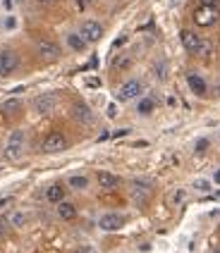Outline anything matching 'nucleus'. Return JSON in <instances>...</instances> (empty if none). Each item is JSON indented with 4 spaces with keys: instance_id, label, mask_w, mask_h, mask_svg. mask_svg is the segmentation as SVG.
<instances>
[{
    "instance_id": "1",
    "label": "nucleus",
    "mask_w": 220,
    "mask_h": 253,
    "mask_svg": "<svg viewBox=\"0 0 220 253\" xmlns=\"http://www.w3.org/2000/svg\"><path fill=\"white\" fill-rule=\"evenodd\" d=\"M194 22L199 27H213L218 22V7L216 5H199L194 10Z\"/></svg>"
},
{
    "instance_id": "2",
    "label": "nucleus",
    "mask_w": 220,
    "mask_h": 253,
    "mask_svg": "<svg viewBox=\"0 0 220 253\" xmlns=\"http://www.w3.org/2000/svg\"><path fill=\"white\" fill-rule=\"evenodd\" d=\"M24 153V131H12L10 134V139H7V146H5V155L10 158V160H19Z\"/></svg>"
},
{
    "instance_id": "3",
    "label": "nucleus",
    "mask_w": 220,
    "mask_h": 253,
    "mask_svg": "<svg viewBox=\"0 0 220 253\" xmlns=\"http://www.w3.org/2000/svg\"><path fill=\"white\" fill-rule=\"evenodd\" d=\"M17 65H19V57L14 50H10V48L0 50V77H10L17 70Z\"/></svg>"
},
{
    "instance_id": "4",
    "label": "nucleus",
    "mask_w": 220,
    "mask_h": 253,
    "mask_svg": "<svg viewBox=\"0 0 220 253\" xmlns=\"http://www.w3.org/2000/svg\"><path fill=\"white\" fill-rule=\"evenodd\" d=\"M67 148V139H65V134H60V131H51L46 139H43V151L46 153H60V151H65Z\"/></svg>"
},
{
    "instance_id": "5",
    "label": "nucleus",
    "mask_w": 220,
    "mask_h": 253,
    "mask_svg": "<svg viewBox=\"0 0 220 253\" xmlns=\"http://www.w3.org/2000/svg\"><path fill=\"white\" fill-rule=\"evenodd\" d=\"M36 55L41 57V60H46V62H55L60 57V48H57V43L41 39V41L36 43Z\"/></svg>"
},
{
    "instance_id": "6",
    "label": "nucleus",
    "mask_w": 220,
    "mask_h": 253,
    "mask_svg": "<svg viewBox=\"0 0 220 253\" xmlns=\"http://www.w3.org/2000/svg\"><path fill=\"white\" fill-rule=\"evenodd\" d=\"M79 34L84 36L86 43H96V41H101V36H103V27H101L98 22H94V19H86L82 24V29H79Z\"/></svg>"
},
{
    "instance_id": "7",
    "label": "nucleus",
    "mask_w": 220,
    "mask_h": 253,
    "mask_svg": "<svg viewBox=\"0 0 220 253\" xmlns=\"http://www.w3.org/2000/svg\"><path fill=\"white\" fill-rule=\"evenodd\" d=\"M141 91H144V84L139 82V79H129V82H124L122 88H120V100H134L141 96Z\"/></svg>"
},
{
    "instance_id": "8",
    "label": "nucleus",
    "mask_w": 220,
    "mask_h": 253,
    "mask_svg": "<svg viewBox=\"0 0 220 253\" xmlns=\"http://www.w3.org/2000/svg\"><path fill=\"white\" fill-rule=\"evenodd\" d=\"M179 41H182V45H184V50H189V53H196L199 45H201L199 34L192 31V29H182V31H179Z\"/></svg>"
},
{
    "instance_id": "9",
    "label": "nucleus",
    "mask_w": 220,
    "mask_h": 253,
    "mask_svg": "<svg viewBox=\"0 0 220 253\" xmlns=\"http://www.w3.org/2000/svg\"><path fill=\"white\" fill-rule=\"evenodd\" d=\"M124 225V217L122 215H115V212H108V215H103L101 220H98V227L103 229V232H115V229H122Z\"/></svg>"
},
{
    "instance_id": "10",
    "label": "nucleus",
    "mask_w": 220,
    "mask_h": 253,
    "mask_svg": "<svg viewBox=\"0 0 220 253\" xmlns=\"http://www.w3.org/2000/svg\"><path fill=\"white\" fill-rule=\"evenodd\" d=\"M149 196H151V184L149 182H132V198L137 201L139 206H144L146 201H149Z\"/></svg>"
},
{
    "instance_id": "11",
    "label": "nucleus",
    "mask_w": 220,
    "mask_h": 253,
    "mask_svg": "<svg viewBox=\"0 0 220 253\" xmlns=\"http://www.w3.org/2000/svg\"><path fill=\"white\" fill-rule=\"evenodd\" d=\"M72 117L77 122H82V125H91L94 122V113H91V108L86 103H74L72 105Z\"/></svg>"
},
{
    "instance_id": "12",
    "label": "nucleus",
    "mask_w": 220,
    "mask_h": 253,
    "mask_svg": "<svg viewBox=\"0 0 220 253\" xmlns=\"http://www.w3.org/2000/svg\"><path fill=\"white\" fill-rule=\"evenodd\" d=\"M55 105H57V98H55L53 93H43V96H36V98H34L36 113H51Z\"/></svg>"
},
{
    "instance_id": "13",
    "label": "nucleus",
    "mask_w": 220,
    "mask_h": 253,
    "mask_svg": "<svg viewBox=\"0 0 220 253\" xmlns=\"http://www.w3.org/2000/svg\"><path fill=\"white\" fill-rule=\"evenodd\" d=\"M96 182H98V186H101V189L110 191V189H117L120 179H117L115 174H110V172H98V174H96Z\"/></svg>"
},
{
    "instance_id": "14",
    "label": "nucleus",
    "mask_w": 220,
    "mask_h": 253,
    "mask_svg": "<svg viewBox=\"0 0 220 253\" xmlns=\"http://www.w3.org/2000/svg\"><path fill=\"white\" fill-rule=\"evenodd\" d=\"M187 84L192 88V93H196V96H206V82H204V77L189 74V77H187Z\"/></svg>"
},
{
    "instance_id": "15",
    "label": "nucleus",
    "mask_w": 220,
    "mask_h": 253,
    "mask_svg": "<svg viewBox=\"0 0 220 253\" xmlns=\"http://www.w3.org/2000/svg\"><path fill=\"white\" fill-rule=\"evenodd\" d=\"M57 215H60V220L69 222V220L77 217V208H74L72 203H67V201H60V203H57Z\"/></svg>"
},
{
    "instance_id": "16",
    "label": "nucleus",
    "mask_w": 220,
    "mask_h": 253,
    "mask_svg": "<svg viewBox=\"0 0 220 253\" xmlns=\"http://www.w3.org/2000/svg\"><path fill=\"white\" fill-rule=\"evenodd\" d=\"M46 198H48L51 203H60V201H65V186H62V184H53V186H48Z\"/></svg>"
},
{
    "instance_id": "17",
    "label": "nucleus",
    "mask_w": 220,
    "mask_h": 253,
    "mask_svg": "<svg viewBox=\"0 0 220 253\" xmlns=\"http://www.w3.org/2000/svg\"><path fill=\"white\" fill-rule=\"evenodd\" d=\"M67 45L72 48V50L82 53L84 48H86V41H84V36L79 34V31H72V34H67Z\"/></svg>"
},
{
    "instance_id": "18",
    "label": "nucleus",
    "mask_w": 220,
    "mask_h": 253,
    "mask_svg": "<svg viewBox=\"0 0 220 253\" xmlns=\"http://www.w3.org/2000/svg\"><path fill=\"white\" fill-rule=\"evenodd\" d=\"M0 110H2L5 117H10V120H12V117H17V115L22 113V103H19V100H7V103H2V105H0Z\"/></svg>"
},
{
    "instance_id": "19",
    "label": "nucleus",
    "mask_w": 220,
    "mask_h": 253,
    "mask_svg": "<svg viewBox=\"0 0 220 253\" xmlns=\"http://www.w3.org/2000/svg\"><path fill=\"white\" fill-rule=\"evenodd\" d=\"M153 108H156V100L153 98H141L139 100V105H137V113L139 115H151Z\"/></svg>"
},
{
    "instance_id": "20",
    "label": "nucleus",
    "mask_w": 220,
    "mask_h": 253,
    "mask_svg": "<svg viewBox=\"0 0 220 253\" xmlns=\"http://www.w3.org/2000/svg\"><path fill=\"white\" fill-rule=\"evenodd\" d=\"M69 186L77 189V191H84V189L89 186V179H86V177H69Z\"/></svg>"
},
{
    "instance_id": "21",
    "label": "nucleus",
    "mask_w": 220,
    "mask_h": 253,
    "mask_svg": "<svg viewBox=\"0 0 220 253\" xmlns=\"http://www.w3.org/2000/svg\"><path fill=\"white\" fill-rule=\"evenodd\" d=\"M196 55H201V57H208V55H211V43H208V41H201L199 50H196Z\"/></svg>"
},
{
    "instance_id": "22",
    "label": "nucleus",
    "mask_w": 220,
    "mask_h": 253,
    "mask_svg": "<svg viewBox=\"0 0 220 253\" xmlns=\"http://www.w3.org/2000/svg\"><path fill=\"white\" fill-rule=\"evenodd\" d=\"M129 62H132V60H129L127 55H124V57H117V60L112 62V67H115V70H120V67H129Z\"/></svg>"
},
{
    "instance_id": "23",
    "label": "nucleus",
    "mask_w": 220,
    "mask_h": 253,
    "mask_svg": "<svg viewBox=\"0 0 220 253\" xmlns=\"http://www.w3.org/2000/svg\"><path fill=\"white\" fill-rule=\"evenodd\" d=\"M194 189H196V191H208L211 184H208L206 179H196V182H194Z\"/></svg>"
},
{
    "instance_id": "24",
    "label": "nucleus",
    "mask_w": 220,
    "mask_h": 253,
    "mask_svg": "<svg viewBox=\"0 0 220 253\" xmlns=\"http://www.w3.org/2000/svg\"><path fill=\"white\" fill-rule=\"evenodd\" d=\"M12 225L14 227H22V225H24V212H14V215H12Z\"/></svg>"
},
{
    "instance_id": "25",
    "label": "nucleus",
    "mask_w": 220,
    "mask_h": 253,
    "mask_svg": "<svg viewBox=\"0 0 220 253\" xmlns=\"http://www.w3.org/2000/svg\"><path fill=\"white\" fill-rule=\"evenodd\" d=\"M84 84L89 86V88H98V86H101V79H98V77H89Z\"/></svg>"
},
{
    "instance_id": "26",
    "label": "nucleus",
    "mask_w": 220,
    "mask_h": 253,
    "mask_svg": "<svg viewBox=\"0 0 220 253\" xmlns=\"http://www.w3.org/2000/svg\"><path fill=\"white\" fill-rule=\"evenodd\" d=\"M208 148V141L206 139H201V141H196V153H204Z\"/></svg>"
},
{
    "instance_id": "27",
    "label": "nucleus",
    "mask_w": 220,
    "mask_h": 253,
    "mask_svg": "<svg viewBox=\"0 0 220 253\" xmlns=\"http://www.w3.org/2000/svg\"><path fill=\"white\" fill-rule=\"evenodd\" d=\"M5 234H7V220H2V217H0V239H2Z\"/></svg>"
},
{
    "instance_id": "28",
    "label": "nucleus",
    "mask_w": 220,
    "mask_h": 253,
    "mask_svg": "<svg viewBox=\"0 0 220 253\" xmlns=\"http://www.w3.org/2000/svg\"><path fill=\"white\" fill-rule=\"evenodd\" d=\"M115 115H117V105H115V103H110L108 105V117H115Z\"/></svg>"
},
{
    "instance_id": "29",
    "label": "nucleus",
    "mask_w": 220,
    "mask_h": 253,
    "mask_svg": "<svg viewBox=\"0 0 220 253\" xmlns=\"http://www.w3.org/2000/svg\"><path fill=\"white\" fill-rule=\"evenodd\" d=\"M218 2L220 0H199V5H216V7H218Z\"/></svg>"
},
{
    "instance_id": "30",
    "label": "nucleus",
    "mask_w": 220,
    "mask_h": 253,
    "mask_svg": "<svg viewBox=\"0 0 220 253\" xmlns=\"http://www.w3.org/2000/svg\"><path fill=\"white\" fill-rule=\"evenodd\" d=\"M146 146H149L146 141H134V148H146Z\"/></svg>"
},
{
    "instance_id": "31",
    "label": "nucleus",
    "mask_w": 220,
    "mask_h": 253,
    "mask_svg": "<svg viewBox=\"0 0 220 253\" xmlns=\"http://www.w3.org/2000/svg\"><path fill=\"white\" fill-rule=\"evenodd\" d=\"M10 201H12V198H0V208H2V206H7Z\"/></svg>"
},
{
    "instance_id": "32",
    "label": "nucleus",
    "mask_w": 220,
    "mask_h": 253,
    "mask_svg": "<svg viewBox=\"0 0 220 253\" xmlns=\"http://www.w3.org/2000/svg\"><path fill=\"white\" fill-rule=\"evenodd\" d=\"M216 184H220V169L216 172Z\"/></svg>"
},
{
    "instance_id": "33",
    "label": "nucleus",
    "mask_w": 220,
    "mask_h": 253,
    "mask_svg": "<svg viewBox=\"0 0 220 253\" xmlns=\"http://www.w3.org/2000/svg\"><path fill=\"white\" fill-rule=\"evenodd\" d=\"M41 2H51V0H41Z\"/></svg>"
},
{
    "instance_id": "34",
    "label": "nucleus",
    "mask_w": 220,
    "mask_h": 253,
    "mask_svg": "<svg viewBox=\"0 0 220 253\" xmlns=\"http://www.w3.org/2000/svg\"><path fill=\"white\" fill-rule=\"evenodd\" d=\"M218 232H220V225H218Z\"/></svg>"
},
{
    "instance_id": "35",
    "label": "nucleus",
    "mask_w": 220,
    "mask_h": 253,
    "mask_svg": "<svg viewBox=\"0 0 220 253\" xmlns=\"http://www.w3.org/2000/svg\"><path fill=\"white\" fill-rule=\"evenodd\" d=\"M216 253H218V251H216Z\"/></svg>"
}]
</instances>
